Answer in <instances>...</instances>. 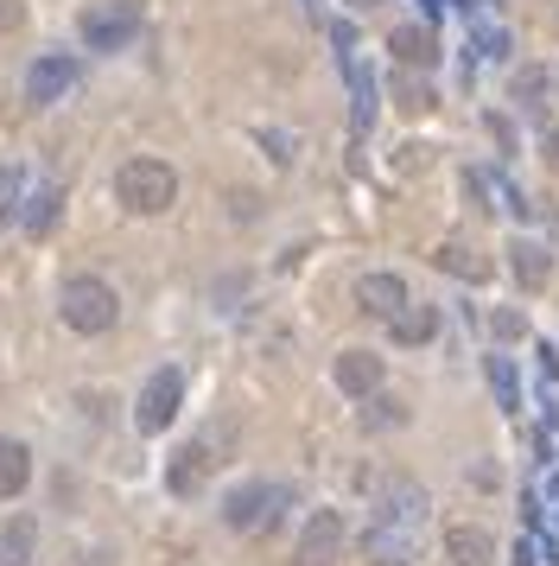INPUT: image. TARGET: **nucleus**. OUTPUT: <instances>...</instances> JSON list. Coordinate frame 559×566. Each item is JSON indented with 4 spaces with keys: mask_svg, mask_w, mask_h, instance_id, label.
<instances>
[{
    "mask_svg": "<svg viewBox=\"0 0 559 566\" xmlns=\"http://www.w3.org/2000/svg\"><path fill=\"white\" fill-rule=\"evenodd\" d=\"M426 509H433L426 484L394 478V484L381 491V503H375V516H369L363 561H369V566H408L413 561V541H420V529H426Z\"/></svg>",
    "mask_w": 559,
    "mask_h": 566,
    "instance_id": "1",
    "label": "nucleus"
},
{
    "mask_svg": "<svg viewBox=\"0 0 559 566\" xmlns=\"http://www.w3.org/2000/svg\"><path fill=\"white\" fill-rule=\"evenodd\" d=\"M58 318L71 325L76 338H102V332H114V318H121V300H114V287L102 274H71L58 287Z\"/></svg>",
    "mask_w": 559,
    "mask_h": 566,
    "instance_id": "2",
    "label": "nucleus"
},
{
    "mask_svg": "<svg viewBox=\"0 0 559 566\" xmlns=\"http://www.w3.org/2000/svg\"><path fill=\"white\" fill-rule=\"evenodd\" d=\"M114 197H121V210H134V217H166L172 204H179V172L166 166V159H127L121 172H114Z\"/></svg>",
    "mask_w": 559,
    "mask_h": 566,
    "instance_id": "3",
    "label": "nucleus"
},
{
    "mask_svg": "<svg viewBox=\"0 0 559 566\" xmlns=\"http://www.w3.org/2000/svg\"><path fill=\"white\" fill-rule=\"evenodd\" d=\"M293 503V491L287 484H267V478H255V484H235V491L223 496V529L235 534H262L280 522V509Z\"/></svg>",
    "mask_w": 559,
    "mask_h": 566,
    "instance_id": "4",
    "label": "nucleus"
},
{
    "mask_svg": "<svg viewBox=\"0 0 559 566\" xmlns=\"http://www.w3.org/2000/svg\"><path fill=\"white\" fill-rule=\"evenodd\" d=\"M185 408V370L179 363H166V370H153L147 388H141V401H134V426L141 433H166L172 420Z\"/></svg>",
    "mask_w": 559,
    "mask_h": 566,
    "instance_id": "5",
    "label": "nucleus"
},
{
    "mask_svg": "<svg viewBox=\"0 0 559 566\" xmlns=\"http://www.w3.org/2000/svg\"><path fill=\"white\" fill-rule=\"evenodd\" d=\"M76 33H83L89 51H121L127 38L141 33V0H102V7H89L76 20Z\"/></svg>",
    "mask_w": 559,
    "mask_h": 566,
    "instance_id": "6",
    "label": "nucleus"
},
{
    "mask_svg": "<svg viewBox=\"0 0 559 566\" xmlns=\"http://www.w3.org/2000/svg\"><path fill=\"white\" fill-rule=\"evenodd\" d=\"M76 71H83V64H76L71 51H45L33 71H26V103H33V109H51V103H64V96L76 89Z\"/></svg>",
    "mask_w": 559,
    "mask_h": 566,
    "instance_id": "7",
    "label": "nucleus"
},
{
    "mask_svg": "<svg viewBox=\"0 0 559 566\" xmlns=\"http://www.w3.org/2000/svg\"><path fill=\"white\" fill-rule=\"evenodd\" d=\"M299 566H337L343 561V516L337 509H312L305 529H299Z\"/></svg>",
    "mask_w": 559,
    "mask_h": 566,
    "instance_id": "8",
    "label": "nucleus"
},
{
    "mask_svg": "<svg viewBox=\"0 0 559 566\" xmlns=\"http://www.w3.org/2000/svg\"><path fill=\"white\" fill-rule=\"evenodd\" d=\"M343 83H350V134H369L375 109H381V89H375V71L363 51H343Z\"/></svg>",
    "mask_w": 559,
    "mask_h": 566,
    "instance_id": "9",
    "label": "nucleus"
},
{
    "mask_svg": "<svg viewBox=\"0 0 559 566\" xmlns=\"http://www.w3.org/2000/svg\"><path fill=\"white\" fill-rule=\"evenodd\" d=\"M356 305H363V312H369V318H401V312H408V280H401V274H394V267H375V274H363V280H356Z\"/></svg>",
    "mask_w": 559,
    "mask_h": 566,
    "instance_id": "10",
    "label": "nucleus"
},
{
    "mask_svg": "<svg viewBox=\"0 0 559 566\" xmlns=\"http://www.w3.org/2000/svg\"><path fill=\"white\" fill-rule=\"evenodd\" d=\"M381 376H388V363H381L375 350H343L331 363V382L343 395H356V401H369L375 388H381Z\"/></svg>",
    "mask_w": 559,
    "mask_h": 566,
    "instance_id": "11",
    "label": "nucleus"
},
{
    "mask_svg": "<svg viewBox=\"0 0 559 566\" xmlns=\"http://www.w3.org/2000/svg\"><path fill=\"white\" fill-rule=\"evenodd\" d=\"M210 465H217V458H210L204 439H197V446H179L172 465H166V491H172V496H197V491H204V478H210Z\"/></svg>",
    "mask_w": 559,
    "mask_h": 566,
    "instance_id": "12",
    "label": "nucleus"
},
{
    "mask_svg": "<svg viewBox=\"0 0 559 566\" xmlns=\"http://www.w3.org/2000/svg\"><path fill=\"white\" fill-rule=\"evenodd\" d=\"M433 262L446 267V274H458V280H471V287H484L489 274H496V262H484V255H477L464 236H446V242L433 249Z\"/></svg>",
    "mask_w": 559,
    "mask_h": 566,
    "instance_id": "13",
    "label": "nucleus"
},
{
    "mask_svg": "<svg viewBox=\"0 0 559 566\" xmlns=\"http://www.w3.org/2000/svg\"><path fill=\"white\" fill-rule=\"evenodd\" d=\"M509 267H515V280H522L527 293L554 280V255H547V249H540L534 236H515V242H509Z\"/></svg>",
    "mask_w": 559,
    "mask_h": 566,
    "instance_id": "14",
    "label": "nucleus"
},
{
    "mask_svg": "<svg viewBox=\"0 0 559 566\" xmlns=\"http://www.w3.org/2000/svg\"><path fill=\"white\" fill-rule=\"evenodd\" d=\"M26 484H33V446H26V439H7V433H0V496L13 503V496L26 491Z\"/></svg>",
    "mask_w": 559,
    "mask_h": 566,
    "instance_id": "15",
    "label": "nucleus"
},
{
    "mask_svg": "<svg viewBox=\"0 0 559 566\" xmlns=\"http://www.w3.org/2000/svg\"><path fill=\"white\" fill-rule=\"evenodd\" d=\"M38 554V522L33 516H7L0 522V566H33Z\"/></svg>",
    "mask_w": 559,
    "mask_h": 566,
    "instance_id": "16",
    "label": "nucleus"
},
{
    "mask_svg": "<svg viewBox=\"0 0 559 566\" xmlns=\"http://www.w3.org/2000/svg\"><path fill=\"white\" fill-rule=\"evenodd\" d=\"M388 332H394V344H401V350L433 344V338H439V305H408L401 318H388Z\"/></svg>",
    "mask_w": 559,
    "mask_h": 566,
    "instance_id": "17",
    "label": "nucleus"
},
{
    "mask_svg": "<svg viewBox=\"0 0 559 566\" xmlns=\"http://www.w3.org/2000/svg\"><path fill=\"white\" fill-rule=\"evenodd\" d=\"M446 561L451 566H496V541L484 529H446Z\"/></svg>",
    "mask_w": 559,
    "mask_h": 566,
    "instance_id": "18",
    "label": "nucleus"
},
{
    "mask_svg": "<svg viewBox=\"0 0 559 566\" xmlns=\"http://www.w3.org/2000/svg\"><path fill=\"white\" fill-rule=\"evenodd\" d=\"M58 204H64V191L51 185V179H38V185L26 191V210H20V224L33 229V236H45V229L58 224Z\"/></svg>",
    "mask_w": 559,
    "mask_h": 566,
    "instance_id": "19",
    "label": "nucleus"
},
{
    "mask_svg": "<svg viewBox=\"0 0 559 566\" xmlns=\"http://www.w3.org/2000/svg\"><path fill=\"white\" fill-rule=\"evenodd\" d=\"M388 51H394V64H408V71H426V64H433L426 26H394V33H388Z\"/></svg>",
    "mask_w": 559,
    "mask_h": 566,
    "instance_id": "20",
    "label": "nucleus"
},
{
    "mask_svg": "<svg viewBox=\"0 0 559 566\" xmlns=\"http://www.w3.org/2000/svg\"><path fill=\"white\" fill-rule=\"evenodd\" d=\"M26 191H33V172H26V166H0V224H20Z\"/></svg>",
    "mask_w": 559,
    "mask_h": 566,
    "instance_id": "21",
    "label": "nucleus"
},
{
    "mask_svg": "<svg viewBox=\"0 0 559 566\" xmlns=\"http://www.w3.org/2000/svg\"><path fill=\"white\" fill-rule=\"evenodd\" d=\"M484 376H489V388H496V408H502V414H522V382H515V363H509V357H489Z\"/></svg>",
    "mask_w": 559,
    "mask_h": 566,
    "instance_id": "22",
    "label": "nucleus"
},
{
    "mask_svg": "<svg viewBox=\"0 0 559 566\" xmlns=\"http://www.w3.org/2000/svg\"><path fill=\"white\" fill-rule=\"evenodd\" d=\"M401 420H408V408H401L394 395H381V388H375L369 408H363V426H369V433H381V426H401Z\"/></svg>",
    "mask_w": 559,
    "mask_h": 566,
    "instance_id": "23",
    "label": "nucleus"
},
{
    "mask_svg": "<svg viewBox=\"0 0 559 566\" xmlns=\"http://www.w3.org/2000/svg\"><path fill=\"white\" fill-rule=\"evenodd\" d=\"M489 338L496 344H515V338H527V318L515 312V305H502V312H489Z\"/></svg>",
    "mask_w": 559,
    "mask_h": 566,
    "instance_id": "24",
    "label": "nucleus"
},
{
    "mask_svg": "<svg viewBox=\"0 0 559 566\" xmlns=\"http://www.w3.org/2000/svg\"><path fill=\"white\" fill-rule=\"evenodd\" d=\"M477 51L502 64V58H509V33H502V26H489V20H477Z\"/></svg>",
    "mask_w": 559,
    "mask_h": 566,
    "instance_id": "25",
    "label": "nucleus"
},
{
    "mask_svg": "<svg viewBox=\"0 0 559 566\" xmlns=\"http://www.w3.org/2000/svg\"><path fill=\"white\" fill-rule=\"evenodd\" d=\"M496 197H502V210H509L515 224H527V217H534V204H527V197H522V191H515V185H509L502 172H496Z\"/></svg>",
    "mask_w": 559,
    "mask_h": 566,
    "instance_id": "26",
    "label": "nucleus"
},
{
    "mask_svg": "<svg viewBox=\"0 0 559 566\" xmlns=\"http://www.w3.org/2000/svg\"><path fill=\"white\" fill-rule=\"evenodd\" d=\"M394 103H401V109H433V89H426V83H394Z\"/></svg>",
    "mask_w": 559,
    "mask_h": 566,
    "instance_id": "27",
    "label": "nucleus"
},
{
    "mask_svg": "<svg viewBox=\"0 0 559 566\" xmlns=\"http://www.w3.org/2000/svg\"><path fill=\"white\" fill-rule=\"evenodd\" d=\"M464 197H471L477 210H496V204H489V179H484V172H464Z\"/></svg>",
    "mask_w": 559,
    "mask_h": 566,
    "instance_id": "28",
    "label": "nucleus"
},
{
    "mask_svg": "<svg viewBox=\"0 0 559 566\" xmlns=\"http://www.w3.org/2000/svg\"><path fill=\"white\" fill-rule=\"evenodd\" d=\"M540 89H547V71H522V76H515V103L540 96Z\"/></svg>",
    "mask_w": 559,
    "mask_h": 566,
    "instance_id": "29",
    "label": "nucleus"
},
{
    "mask_svg": "<svg viewBox=\"0 0 559 566\" xmlns=\"http://www.w3.org/2000/svg\"><path fill=\"white\" fill-rule=\"evenodd\" d=\"M262 147L274 153V159H280V166H287V159H293V141H287V134H274V128H262Z\"/></svg>",
    "mask_w": 559,
    "mask_h": 566,
    "instance_id": "30",
    "label": "nucleus"
},
{
    "mask_svg": "<svg viewBox=\"0 0 559 566\" xmlns=\"http://www.w3.org/2000/svg\"><path fill=\"white\" fill-rule=\"evenodd\" d=\"M554 382H559V350L540 344V388H554Z\"/></svg>",
    "mask_w": 559,
    "mask_h": 566,
    "instance_id": "31",
    "label": "nucleus"
},
{
    "mask_svg": "<svg viewBox=\"0 0 559 566\" xmlns=\"http://www.w3.org/2000/svg\"><path fill=\"white\" fill-rule=\"evenodd\" d=\"M534 554H540L534 541H515V554H509V566H534Z\"/></svg>",
    "mask_w": 559,
    "mask_h": 566,
    "instance_id": "32",
    "label": "nucleus"
},
{
    "mask_svg": "<svg viewBox=\"0 0 559 566\" xmlns=\"http://www.w3.org/2000/svg\"><path fill=\"white\" fill-rule=\"evenodd\" d=\"M547 159H554V166H559V128H554V141H547Z\"/></svg>",
    "mask_w": 559,
    "mask_h": 566,
    "instance_id": "33",
    "label": "nucleus"
},
{
    "mask_svg": "<svg viewBox=\"0 0 559 566\" xmlns=\"http://www.w3.org/2000/svg\"><path fill=\"white\" fill-rule=\"evenodd\" d=\"M114 561V554H89V566H109Z\"/></svg>",
    "mask_w": 559,
    "mask_h": 566,
    "instance_id": "34",
    "label": "nucleus"
},
{
    "mask_svg": "<svg viewBox=\"0 0 559 566\" xmlns=\"http://www.w3.org/2000/svg\"><path fill=\"white\" fill-rule=\"evenodd\" d=\"M356 7H375V0H356Z\"/></svg>",
    "mask_w": 559,
    "mask_h": 566,
    "instance_id": "35",
    "label": "nucleus"
}]
</instances>
